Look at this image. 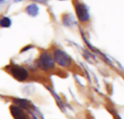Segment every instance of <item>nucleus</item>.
I'll use <instances>...</instances> for the list:
<instances>
[{
  "mask_svg": "<svg viewBox=\"0 0 124 119\" xmlns=\"http://www.w3.org/2000/svg\"><path fill=\"white\" fill-rule=\"evenodd\" d=\"M33 1H34V3H39L41 4H46L49 0H32Z\"/></svg>",
  "mask_w": 124,
  "mask_h": 119,
  "instance_id": "nucleus-9",
  "label": "nucleus"
},
{
  "mask_svg": "<svg viewBox=\"0 0 124 119\" xmlns=\"http://www.w3.org/2000/svg\"><path fill=\"white\" fill-rule=\"evenodd\" d=\"M14 103H15L16 105L20 107L23 109L25 110H30L31 108V104L30 103L29 101L25 100H22V99H17L14 100Z\"/></svg>",
  "mask_w": 124,
  "mask_h": 119,
  "instance_id": "nucleus-8",
  "label": "nucleus"
},
{
  "mask_svg": "<svg viewBox=\"0 0 124 119\" xmlns=\"http://www.w3.org/2000/svg\"><path fill=\"white\" fill-rule=\"evenodd\" d=\"M5 1H6V0H0V5L2 4H4Z\"/></svg>",
  "mask_w": 124,
  "mask_h": 119,
  "instance_id": "nucleus-11",
  "label": "nucleus"
},
{
  "mask_svg": "<svg viewBox=\"0 0 124 119\" xmlns=\"http://www.w3.org/2000/svg\"><path fill=\"white\" fill-rule=\"evenodd\" d=\"M8 72L18 81H25L29 77L28 70L25 67L17 64H11L8 67Z\"/></svg>",
  "mask_w": 124,
  "mask_h": 119,
  "instance_id": "nucleus-3",
  "label": "nucleus"
},
{
  "mask_svg": "<svg viewBox=\"0 0 124 119\" xmlns=\"http://www.w3.org/2000/svg\"><path fill=\"white\" fill-rule=\"evenodd\" d=\"M36 66L44 72H50L54 70L57 65L54 62L52 53L49 51L42 52L36 60Z\"/></svg>",
  "mask_w": 124,
  "mask_h": 119,
  "instance_id": "nucleus-1",
  "label": "nucleus"
},
{
  "mask_svg": "<svg viewBox=\"0 0 124 119\" xmlns=\"http://www.w3.org/2000/svg\"><path fill=\"white\" fill-rule=\"evenodd\" d=\"M12 19L8 17L3 15L0 17V27L2 28H9L12 26Z\"/></svg>",
  "mask_w": 124,
  "mask_h": 119,
  "instance_id": "nucleus-7",
  "label": "nucleus"
},
{
  "mask_svg": "<svg viewBox=\"0 0 124 119\" xmlns=\"http://www.w3.org/2000/svg\"><path fill=\"white\" fill-rule=\"evenodd\" d=\"M31 48V45H28V46H26L25 47H24V48L22 49V51H21V52H25L26 50L30 49Z\"/></svg>",
  "mask_w": 124,
  "mask_h": 119,
  "instance_id": "nucleus-10",
  "label": "nucleus"
},
{
  "mask_svg": "<svg viewBox=\"0 0 124 119\" xmlns=\"http://www.w3.org/2000/svg\"><path fill=\"white\" fill-rule=\"evenodd\" d=\"M25 12L28 16L35 17L39 14V7L36 3H31L25 7Z\"/></svg>",
  "mask_w": 124,
  "mask_h": 119,
  "instance_id": "nucleus-6",
  "label": "nucleus"
},
{
  "mask_svg": "<svg viewBox=\"0 0 124 119\" xmlns=\"http://www.w3.org/2000/svg\"><path fill=\"white\" fill-rule=\"evenodd\" d=\"M52 55L57 65L62 68H70L73 65V60L71 57L64 50L60 48H54Z\"/></svg>",
  "mask_w": 124,
  "mask_h": 119,
  "instance_id": "nucleus-2",
  "label": "nucleus"
},
{
  "mask_svg": "<svg viewBox=\"0 0 124 119\" xmlns=\"http://www.w3.org/2000/svg\"><path fill=\"white\" fill-rule=\"evenodd\" d=\"M75 9L78 20L81 22H86L89 20L90 15L87 7L82 3H76L75 4Z\"/></svg>",
  "mask_w": 124,
  "mask_h": 119,
  "instance_id": "nucleus-4",
  "label": "nucleus"
},
{
  "mask_svg": "<svg viewBox=\"0 0 124 119\" xmlns=\"http://www.w3.org/2000/svg\"><path fill=\"white\" fill-rule=\"evenodd\" d=\"M60 1H65V0H60Z\"/></svg>",
  "mask_w": 124,
  "mask_h": 119,
  "instance_id": "nucleus-13",
  "label": "nucleus"
},
{
  "mask_svg": "<svg viewBox=\"0 0 124 119\" xmlns=\"http://www.w3.org/2000/svg\"><path fill=\"white\" fill-rule=\"evenodd\" d=\"M24 1V0H14V2L17 3V2H20V1Z\"/></svg>",
  "mask_w": 124,
  "mask_h": 119,
  "instance_id": "nucleus-12",
  "label": "nucleus"
},
{
  "mask_svg": "<svg viewBox=\"0 0 124 119\" xmlns=\"http://www.w3.org/2000/svg\"><path fill=\"white\" fill-rule=\"evenodd\" d=\"M10 112L15 119H29L28 115L24 111V109L16 105L10 106Z\"/></svg>",
  "mask_w": 124,
  "mask_h": 119,
  "instance_id": "nucleus-5",
  "label": "nucleus"
}]
</instances>
